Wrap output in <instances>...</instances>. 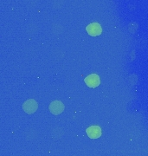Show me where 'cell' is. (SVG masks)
I'll list each match as a JSON object with an SVG mask.
<instances>
[{
    "label": "cell",
    "instance_id": "1",
    "mask_svg": "<svg viewBox=\"0 0 148 156\" xmlns=\"http://www.w3.org/2000/svg\"><path fill=\"white\" fill-rule=\"evenodd\" d=\"M87 31L88 33L92 36V37H96V36H99L100 35L101 32H102V29H101V26L97 23H90L87 26Z\"/></svg>",
    "mask_w": 148,
    "mask_h": 156
},
{
    "label": "cell",
    "instance_id": "3",
    "mask_svg": "<svg viewBox=\"0 0 148 156\" xmlns=\"http://www.w3.org/2000/svg\"><path fill=\"white\" fill-rule=\"evenodd\" d=\"M23 108L27 114H33L37 109V103L35 100H28L23 103Z\"/></svg>",
    "mask_w": 148,
    "mask_h": 156
},
{
    "label": "cell",
    "instance_id": "5",
    "mask_svg": "<svg viewBox=\"0 0 148 156\" xmlns=\"http://www.w3.org/2000/svg\"><path fill=\"white\" fill-rule=\"evenodd\" d=\"M87 134L91 139H97L101 135V128L99 126H91L87 129Z\"/></svg>",
    "mask_w": 148,
    "mask_h": 156
},
{
    "label": "cell",
    "instance_id": "4",
    "mask_svg": "<svg viewBox=\"0 0 148 156\" xmlns=\"http://www.w3.org/2000/svg\"><path fill=\"white\" fill-rule=\"evenodd\" d=\"M63 109H64V105L59 101H55L51 102L49 105V110L54 115H60L61 113H62Z\"/></svg>",
    "mask_w": 148,
    "mask_h": 156
},
{
    "label": "cell",
    "instance_id": "2",
    "mask_svg": "<svg viewBox=\"0 0 148 156\" xmlns=\"http://www.w3.org/2000/svg\"><path fill=\"white\" fill-rule=\"evenodd\" d=\"M100 77L96 74L89 75L85 79V83L87 84L89 88H96L97 86L100 85Z\"/></svg>",
    "mask_w": 148,
    "mask_h": 156
}]
</instances>
